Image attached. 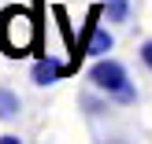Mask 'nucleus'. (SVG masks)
Here are the masks:
<instances>
[{"instance_id": "obj_1", "label": "nucleus", "mask_w": 152, "mask_h": 144, "mask_svg": "<svg viewBox=\"0 0 152 144\" xmlns=\"http://www.w3.org/2000/svg\"><path fill=\"white\" fill-rule=\"evenodd\" d=\"M89 85H93L96 93H104L108 100H115V103H134L137 100V89H134L126 67L119 63V59H111V56H100L89 67Z\"/></svg>"}, {"instance_id": "obj_2", "label": "nucleus", "mask_w": 152, "mask_h": 144, "mask_svg": "<svg viewBox=\"0 0 152 144\" xmlns=\"http://www.w3.org/2000/svg\"><path fill=\"white\" fill-rule=\"evenodd\" d=\"M34 37H37L34 15L26 7H4V15H0V48H4V56H26Z\"/></svg>"}, {"instance_id": "obj_9", "label": "nucleus", "mask_w": 152, "mask_h": 144, "mask_svg": "<svg viewBox=\"0 0 152 144\" xmlns=\"http://www.w3.org/2000/svg\"><path fill=\"white\" fill-rule=\"evenodd\" d=\"M111 144H126V140H111Z\"/></svg>"}, {"instance_id": "obj_7", "label": "nucleus", "mask_w": 152, "mask_h": 144, "mask_svg": "<svg viewBox=\"0 0 152 144\" xmlns=\"http://www.w3.org/2000/svg\"><path fill=\"white\" fill-rule=\"evenodd\" d=\"M82 103L89 107V115H100V111H104V103H100V100H93V96H82Z\"/></svg>"}, {"instance_id": "obj_8", "label": "nucleus", "mask_w": 152, "mask_h": 144, "mask_svg": "<svg viewBox=\"0 0 152 144\" xmlns=\"http://www.w3.org/2000/svg\"><path fill=\"white\" fill-rule=\"evenodd\" d=\"M0 144H22V137H15V133H4V137H0Z\"/></svg>"}, {"instance_id": "obj_3", "label": "nucleus", "mask_w": 152, "mask_h": 144, "mask_svg": "<svg viewBox=\"0 0 152 144\" xmlns=\"http://www.w3.org/2000/svg\"><path fill=\"white\" fill-rule=\"evenodd\" d=\"M74 67H67V63H59V59H52V56H41V59H34V67H30V78H34V85H56V81H63L67 74H71Z\"/></svg>"}, {"instance_id": "obj_5", "label": "nucleus", "mask_w": 152, "mask_h": 144, "mask_svg": "<svg viewBox=\"0 0 152 144\" xmlns=\"http://www.w3.org/2000/svg\"><path fill=\"white\" fill-rule=\"evenodd\" d=\"M19 111H22L19 93H15V89H7V85H0V122H11V118H19Z\"/></svg>"}, {"instance_id": "obj_6", "label": "nucleus", "mask_w": 152, "mask_h": 144, "mask_svg": "<svg viewBox=\"0 0 152 144\" xmlns=\"http://www.w3.org/2000/svg\"><path fill=\"white\" fill-rule=\"evenodd\" d=\"M137 56H141V63L152 70V41H145V44H141V48H137Z\"/></svg>"}, {"instance_id": "obj_4", "label": "nucleus", "mask_w": 152, "mask_h": 144, "mask_svg": "<svg viewBox=\"0 0 152 144\" xmlns=\"http://www.w3.org/2000/svg\"><path fill=\"white\" fill-rule=\"evenodd\" d=\"M100 15L108 26H119L130 19V0H100Z\"/></svg>"}]
</instances>
